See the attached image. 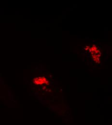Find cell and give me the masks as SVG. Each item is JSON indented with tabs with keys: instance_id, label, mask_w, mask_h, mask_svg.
Segmentation results:
<instances>
[]
</instances>
